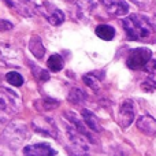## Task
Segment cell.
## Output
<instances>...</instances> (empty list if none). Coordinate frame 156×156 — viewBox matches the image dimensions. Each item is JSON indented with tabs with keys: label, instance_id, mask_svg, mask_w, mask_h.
Wrapping results in <instances>:
<instances>
[{
	"label": "cell",
	"instance_id": "12",
	"mask_svg": "<svg viewBox=\"0 0 156 156\" xmlns=\"http://www.w3.org/2000/svg\"><path fill=\"white\" fill-rule=\"evenodd\" d=\"M65 118H67V121L71 123V126L74 127V129L77 130L78 133H81V134L83 136V137H86L90 143H96V140L93 138V136L90 134V132H89V127L85 125V122L82 121V119L78 118L77 114L74 112H65Z\"/></svg>",
	"mask_w": 156,
	"mask_h": 156
},
{
	"label": "cell",
	"instance_id": "21",
	"mask_svg": "<svg viewBox=\"0 0 156 156\" xmlns=\"http://www.w3.org/2000/svg\"><path fill=\"white\" fill-rule=\"evenodd\" d=\"M83 100H85V93L81 89H78V88L71 89L70 94H69V101H71L73 104H80Z\"/></svg>",
	"mask_w": 156,
	"mask_h": 156
},
{
	"label": "cell",
	"instance_id": "25",
	"mask_svg": "<svg viewBox=\"0 0 156 156\" xmlns=\"http://www.w3.org/2000/svg\"><path fill=\"white\" fill-rule=\"evenodd\" d=\"M144 70L149 74V78H152L154 81H156V60L151 59L148 63H147V66H145Z\"/></svg>",
	"mask_w": 156,
	"mask_h": 156
},
{
	"label": "cell",
	"instance_id": "8",
	"mask_svg": "<svg viewBox=\"0 0 156 156\" xmlns=\"http://www.w3.org/2000/svg\"><path fill=\"white\" fill-rule=\"evenodd\" d=\"M134 104L132 100H125L119 107L118 112V123L121 127L126 129L132 125L133 119H134Z\"/></svg>",
	"mask_w": 156,
	"mask_h": 156
},
{
	"label": "cell",
	"instance_id": "4",
	"mask_svg": "<svg viewBox=\"0 0 156 156\" xmlns=\"http://www.w3.org/2000/svg\"><path fill=\"white\" fill-rule=\"evenodd\" d=\"M22 52L15 45L8 43H0V60L5 66L19 67L22 63Z\"/></svg>",
	"mask_w": 156,
	"mask_h": 156
},
{
	"label": "cell",
	"instance_id": "6",
	"mask_svg": "<svg viewBox=\"0 0 156 156\" xmlns=\"http://www.w3.org/2000/svg\"><path fill=\"white\" fill-rule=\"evenodd\" d=\"M36 10L47 19L51 25H60L65 22V14L62 12V10H59L58 7H55L54 4L48 2H44L40 3V4L36 7Z\"/></svg>",
	"mask_w": 156,
	"mask_h": 156
},
{
	"label": "cell",
	"instance_id": "27",
	"mask_svg": "<svg viewBox=\"0 0 156 156\" xmlns=\"http://www.w3.org/2000/svg\"><path fill=\"white\" fill-rule=\"evenodd\" d=\"M11 29H12V23H10L5 19L0 21V32H7V30H11Z\"/></svg>",
	"mask_w": 156,
	"mask_h": 156
},
{
	"label": "cell",
	"instance_id": "29",
	"mask_svg": "<svg viewBox=\"0 0 156 156\" xmlns=\"http://www.w3.org/2000/svg\"><path fill=\"white\" fill-rule=\"evenodd\" d=\"M69 3H74V2H77V0H67Z\"/></svg>",
	"mask_w": 156,
	"mask_h": 156
},
{
	"label": "cell",
	"instance_id": "9",
	"mask_svg": "<svg viewBox=\"0 0 156 156\" xmlns=\"http://www.w3.org/2000/svg\"><path fill=\"white\" fill-rule=\"evenodd\" d=\"M103 7L112 16H125L129 12V4L125 0H100Z\"/></svg>",
	"mask_w": 156,
	"mask_h": 156
},
{
	"label": "cell",
	"instance_id": "18",
	"mask_svg": "<svg viewBox=\"0 0 156 156\" xmlns=\"http://www.w3.org/2000/svg\"><path fill=\"white\" fill-rule=\"evenodd\" d=\"M96 36L105 41H110L115 36V29L110 25H100V26L96 27Z\"/></svg>",
	"mask_w": 156,
	"mask_h": 156
},
{
	"label": "cell",
	"instance_id": "13",
	"mask_svg": "<svg viewBox=\"0 0 156 156\" xmlns=\"http://www.w3.org/2000/svg\"><path fill=\"white\" fill-rule=\"evenodd\" d=\"M137 127L141 133L147 136H155L156 134V119L151 115H143L138 118Z\"/></svg>",
	"mask_w": 156,
	"mask_h": 156
},
{
	"label": "cell",
	"instance_id": "20",
	"mask_svg": "<svg viewBox=\"0 0 156 156\" xmlns=\"http://www.w3.org/2000/svg\"><path fill=\"white\" fill-rule=\"evenodd\" d=\"M63 65H65V60H63V58L59 54L51 55L48 58V60H47V66L52 71H60L63 69Z\"/></svg>",
	"mask_w": 156,
	"mask_h": 156
},
{
	"label": "cell",
	"instance_id": "2",
	"mask_svg": "<svg viewBox=\"0 0 156 156\" xmlns=\"http://www.w3.org/2000/svg\"><path fill=\"white\" fill-rule=\"evenodd\" d=\"M29 138V129L25 123L12 122L4 129L2 134V140L10 148H19Z\"/></svg>",
	"mask_w": 156,
	"mask_h": 156
},
{
	"label": "cell",
	"instance_id": "26",
	"mask_svg": "<svg viewBox=\"0 0 156 156\" xmlns=\"http://www.w3.org/2000/svg\"><path fill=\"white\" fill-rule=\"evenodd\" d=\"M141 88H143V90H145V92H154L156 89V81H154L152 78L148 77L143 83H141Z\"/></svg>",
	"mask_w": 156,
	"mask_h": 156
},
{
	"label": "cell",
	"instance_id": "14",
	"mask_svg": "<svg viewBox=\"0 0 156 156\" xmlns=\"http://www.w3.org/2000/svg\"><path fill=\"white\" fill-rule=\"evenodd\" d=\"M4 3L22 16H32L33 15V10H32V7L27 4V0H4Z\"/></svg>",
	"mask_w": 156,
	"mask_h": 156
},
{
	"label": "cell",
	"instance_id": "5",
	"mask_svg": "<svg viewBox=\"0 0 156 156\" xmlns=\"http://www.w3.org/2000/svg\"><path fill=\"white\" fill-rule=\"evenodd\" d=\"M151 60V51L148 48H136L130 51L126 59V65L132 70H143Z\"/></svg>",
	"mask_w": 156,
	"mask_h": 156
},
{
	"label": "cell",
	"instance_id": "1",
	"mask_svg": "<svg viewBox=\"0 0 156 156\" xmlns=\"http://www.w3.org/2000/svg\"><path fill=\"white\" fill-rule=\"evenodd\" d=\"M126 36L133 41H155L156 38V26L151 19L141 14H132L122 21Z\"/></svg>",
	"mask_w": 156,
	"mask_h": 156
},
{
	"label": "cell",
	"instance_id": "23",
	"mask_svg": "<svg viewBox=\"0 0 156 156\" xmlns=\"http://www.w3.org/2000/svg\"><path fill=\"white\" fill-rule=\"evenodd\" d=\"M82 80H83V82H85L88 86H90V89H93L94 92L99 90L100 83H99V80H97L94 76H92V74H86V76H83Z\"/></svg>",
	"mask_w": 156,
	"mask_h": 156
},
{
	"label": "cell",
	"instance_id": "11",
	"mask_svg": "<svg viewBox=\"0 0 156 156\" xmlns=\"http://www.w3.org/2000/svg\"><path fill=\"white\" fill-rule=\"evenodd\" d=\"M23 156H56V151L48 144L38 143L25 147Z\"/></svg>",
	"mask_w": 156,
	"mask_h": 156
},
{
	"label": "cell",
	"instance_id": "16",
	"mask_svg": "<svg viewBox=\"0 0 156 156\" xmlns=\"http://www.w3.org/2000/svg\"><path fill=\"white\" fill-rule=\"evenodd\" d=\"M99 0H77V11L80 15H89L97 7Z\"/></svg>",
	"mask_w": 156,
	"mask_h": 156
},
{
	"label": "cell",
	"instance_id": "15",
	"mask_svg": "<svg viewBox=\"0 0 156 156\" xmlns=\"http://www.w3.org/2000/svg\"><path fill=\"white\" fill-rule=\"evenodd\" d=\"M81 115H82V121L85 122V125L89 127V130H92V132H96V133L101 132V125H100L97 116L94 115L92 111L82 110V111H81Z\"/></svg>",
	"mask_w": 156,
	"mask_h": 156
},
{
	"label": "cell",
	"instance_id": "3",
	"mask_svg": "<svg viewBox=\"0 0 156 156\" xmlns=\"http://www.w3.org/2000/svg\"><path fill=\"white\" fill-rule=\"evenodd\" d=\"M22 100L15 92L11 89L0 86V112L12 115L21 111Z\"/></svg>",
	"mask_w": 156,
	"mask_h": 156
},
{
	"label": "cell",
	"instance_id": "19",
	"mask_svg": "<svg viewBox=\"0 0 156 156\" xmlns=\"http://www.w3.org/2000/svg\"><path fill=\"white\" fill-rule=\"evenodd\" d=\"M58 105H59V101L52 100V99H49V97L40 99V100H36L34 101V107L37 108L38 111H49V110H54Z\"/></svg>",
	"mask_w": 156,
	"mask_h": 156
},
{
	"label": "cell",
	"instance_id": "7",
	"mask_svg": "<svg viewBox=\"0 0 156 156\" xmlns=\"http://www.w3.org/2000/svg\"><path fill=\"white\" fill-rule=\"evenodd\" d=\"M33 129L41 134L48 136V137L58 138L56 123L54 122V119L48 118V116H37L33 119Z\"/></svg>",
	"mask_w": 156,
	"mask_h": 156
},
{
	"label": "cell",
	"instance_id": "28",
	"mask_svg": "<svg viewBox=\"0 0 156 156\" xmlns=\"http://www.w3.org/2000/svg\"><path fill=\"white\" fill-rule=\"evenodd\" d=\"M69 155H70V156H89L88 152H85V151H78V149H74V148H70V149H69Z\"/></svg>",
	"mask_w": 156,
	"mask_h": 156
},
{
	"label": "cell",
	"instance_id": "24",
	"mask_svg": "<svg viewBox=\"0 0 156 156\" xmlns=\"http://www.w3.org/2000/svg\"><path fill=\"white\" fill-rule=\"evenodd\" d=\"M33 74H34V77L37 78V80H40V81H48L49 80L48 71H45L44 69L37 67V66H34V67H33Z\"/></svg>",
	"mask_w": 156,
	"mask_h": 156
},
{
	"label": "cell",
	"instance_id": "17",
	"mask_svg": "<svg viewBox=\"0 0 156 156\" xmlns=\"http://www.w3.org/2000/svg\"><path fill=\"white\" fill-rule=\"evenodd\" d=\"M29 49L37 59H41V58L44 56V54H45V48H44V45H43V41H41V38L37 37V36L30 38Z\"/></svg>",
	"mask_w": 156,
	"mask_h": 156
},
{
	"label": "cell",
	"instance_id": "30",
	"mask_svg": "<svg viewBox=\"0 0 156 156\" xmlns=\"http://www.w3.org/2000/svg\"><path fill=\"white\" fill-rule=\"evenodd\" d=\"M27 2H30V0H27Z\"/></svg>",
	"mask_w": 156,
	"mask_h": 156
},
{
	"label": "cell",
	"instance_id": "22",
	"mask_svg": "<svg viewBox=\"0 0 156 156\" xmlns=\"http://www.w3.org/2000/svg\"><path fill=\"white\" fill-rule=\"evenodd\" d=\"M5 80L12 86H21L22 83H23V78H22V76L19 73H16V71H10V73L5 76Z\"/></svg>",
	"mask_w": 156,
	"mask_h": 156
},
{
	"label": "cell",
	"instance_id": "10",
	"mask_svg": "<svg viewBox=\"0 0 156 156\" xmlns=\"http://www.w3.org/2000/svg\"><path fill=\"white\" fill-rule=\"evenodd\" d=\"M66 133H67V137L71 143V148L85 152L89 151V140L86 137H83L81 133H78L73 126L66 127Z\"/></svg>",
	"mask_w": 156,
	"mask_h": 156
}]
</instances>
